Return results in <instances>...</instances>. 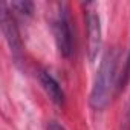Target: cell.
Segmentation results:
<instances>
[{
  "label": "cell",
  "instance_id": "obj_1",
  "mask_svg": "<svg viewBox=\"0 0 130 130\" xmlns=\"http://www.w3.org/2000/svg\"><path fill=\"white\" fill-rule=\"evenodd\" d=\"M119 54L116 49H110L106 52V55L101 60V64L98 68L93 87L90 92V106L95 110H104L107 104L110 103L113 87L116 83V69H118Z\"/></svg>",
  "mask_w": 130,
  "mask_h": 130
},
{
  "label": "cell",
  "instance_id": "obj_2",
  "mask_svg": "<svg viewBox=\"0 0 130 130\" xmlns=\"http://www.w3.org/2000/svg\"><path fill=\"white\" fill-rule=\"evenodd\" d=\"M52 31H54V38L61 57L71 58L75 51V41H74L72 20H71L69 8L66 3L58 5V11L52 20Z\"/></svg>",
  "mask_w": 130,
  "mask_h": 130
},
{
  "label": "cell",
  "instance_id": "obj_3",
  "mask_svg": "<svg viewBox=\"0 0 130 130\" xmlns=\"http://www.w3.org/2000/svg\"><path fill=\"white\" fill-rule=\"evenodd\" d=\"M86 23H87V52H89V60L93 63L98 57V52L101 49V20L100 15L95 9L93 3L87 5V15H86Z\"/></svg>",
  "mask_w": 130,
  "mask_h": 130
},
{
  "label": "cell",
  "instance_id": "obj_4",
  "mask_svg": "<svg viewBox=\"0 0 130 130\" xmlns=\"http://www.w3.org/2000/svg\"><path fill=\"white\" fill-rule=\"evenodd\" d=\"M0 8H2V31H3V35H5L9 47H11V52L15 57H19L22 54V38H20V34H19L15 19L12 17L11 8L5 2H2Z\"/></svg>",
  "mask_w": 130,
  "mask_h": 130
},
{
  "label": "cell",
  "instance_id": "obj_5",
  "mask_svg": "<svg viewBox=\"0 0 130 130\" xmlns=\"http://www.w3.org/2000/svg\"><path fill=\"white\" fill-rule=\"evenodd\" d=\"M40 83L44 89V92L47 93V96L51 98V101H54L55 104H63L64 103V92L60 86V83L46 71L40 72Z\"/></svg>",
  "mask_w": 130,
  "mask_h": 130
},
{
  "label": "cell",
  "instance_id": "obj_6",
  "mask_svg": "<svg viewBox=\"0 0 130 130\" xmlns=\"http://www.w3.org/2000/svg\"><path fill=\"white\" fill-rule=\"evenodd\" d=\"M9 8L14 9V11H17L22 15H31L32 11H34V3L28 2V0H20V2H12L9 5Z\"/></svg>",
  "mask_w": 130,
  "mask_h": 130
},
{
  "label": "cell",
  "instance_id": "obj_7",
  "mask_svg": "<svg viewBox=\"0 0 130 130\" xmlns=\"http://www.w3.org/2000/svg\"><path fill=\"white\" fill-rule=\"evenodd\" d=\"M130 80V51H128V57H127V61H125V68L122 71V75L119 77L118 80V87H124L127 84V81Z\"/></svg>",
  "mask_w": 130,
  "mask_h": 130
},
{
  "label": "cell",
  "instance_id": "obj_8",
  "mask_svg": "<svg viewBox=\"0 0 130 130\" xmlns=\"http://www.w3.org/2000/svg\"><path fill=\"white\" fill-rule=\"evenodd\" d=\"M49 130H64V128H63L60 124H57L55 121H52V122H51V127H49Z\"/></svg>",
  "mask_w": 130,
  "mask_h": 130
},
{
  "label": "cell",
  "instance_id": "obj_9",
  "mask_svg": "<svg viewBox=\"0 0 130 130\" xmlns=\"http://www.w3.org/2000/svg\"><path fill=\"white\" fill-rule=\"evenodd\" d=\"M127 121H128V122H127V124H128V125H130V109H128V119H127Z\"/></svg>",
  "mask_w": 130,
  "mask_h": 130
}]
</instances>
